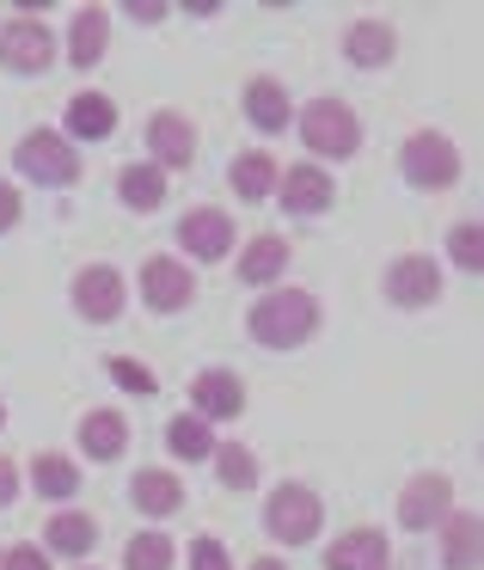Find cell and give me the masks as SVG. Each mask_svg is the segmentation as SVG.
Listing matches in <instances>:
<instances>
[{
    "label": "cell",
    "mask_w": 484,
    "mask_h": 570,
    "mask_svg": "<svg viewBox=\"0 0 484 570\" xmlns=\"http://www.w3.org/2000/svg\"><path fill=\"white\" fill-rule=\"evenodd\" d=\"M246 332L264 350H300L319 332V295H307V288H270L264 301H251Z\"/></svg>",
    "instance_id": "cell-1"
},
{
    "label": "cell",
    "mask_w": 484,
    "mask_h": 570,
    "mask_svg": "<svg viewBox=\"0 0 484 570\" xmlns=\"http://www.w3.org/2000/svg\"><path fill=\"white\" fill-rule=\"evenodd\" d=\"M319 528H325V503H319L313 484L288 479L264 497V533H270L276 546H307V540H319Z\"/></svg>",
    "instance_id": "cell-2"
},
{
    "label": "cell",
    "mask_w": 484,
    "mask_h": 570,
    "mask_svg": "<svg viewBox=\"0 0 484 570\" xmlns=\"http://www.w3.org/2000/svg\"><path fill=\"white\" fill-rule=\"evenodd\" d=\"M295 129H300V141H307L319 160H349V154L362 148V117L349 111L344 99H313V105H300Z\"/></svg>",
    "instance_id": "cell-3"
},
{
    "label": "cell",
    "mask_w": 484,
    "mask_h": 570,
    "mask_svg": "<svg viewBox=\"0 0 484 570\" xmlns=\"http://www.w3.org/2000/svg\"><path fill=\"white\" fill-rule=\"evenodd\" d=\"M13 173H26L31 185H43V190H68V185H80V154H75V141L56 136V129H31L13 148Z\"/></svg>",
    "instance_id": "cell-4"
},
{
    "label": "cell",
    "mask_w": 484,
    "mask_h": 570,
    "mask_svg": "<svg viewBox=\"0 0 484 570\" xmlns=\"http://www.w3.org/2000/svg\"><path fill=\"white\" fill-rule=\"evenodd\" d=\"M398 173H405V185H417V190H447V185H460V148L442 136V129H417V136H405Z\"/></svg>",
    "instance_id": "cell-5"
},
{
    "label": "cell",
    "mask_w": 484,
    "mask_h": 570,
    "mask_svg": "<svg viewBox=\"0 0 484 570\" xmlns=\"http://www.w3.org/2000/svg\"><path fill=\"white\" fill-rule=\"evenodd\" d=\"M0 62L13 75H43L56 62V26H43L38 13H13L0 26Z\"/></svg>",
    "instance_id": "cell-6"
},
{
    "label": "cell",
    "mask_w": 484,
    "mask_h": 570,
    "mask_svg": "<svg viewBox=\"0 0 484 570\" xmlns=\"http://www.w3.org/2000/svg\"><path fill=\"white\" fill-rule=\"evenodd\" d=\"M141 301H148L154 313H185L190 301H197V271H190L185 258H172V252H154V258L141 264Z\"/></svg>",
    "instance_id": "cell-7"
},
{
    "label": "cell",
    "mask_w": 484,
    "mask_h": 570,
    "mask_svg": "<svg viewBox=\"0 0 484 570\" xmlns=\"http://www.w3.org/2000/svg\"><path fill=\"white\" fill-rule=\"evenodd\" d=\"M386 301L393 307H435L442 301V264L429 252H405V258L386 264Z\"/></svg>",
    "instance_id": "cell-8"
},
{
    "label": "cell",
    "mask_w": 484,
    "mask_h": 570,
    "mask_svg": "<svg viewBox=\"0 0 484 570\" xmlns=\"http://www.w3.org/2000/svg\"><path fill=\"white\" fill-rule=\"evenodd\" d=\"M447 509H454V479H447V472H411L405 491H398V521H405L411 533L442 528Z\"/></svg>",
    "instance_id": "cell-9"
},
{
    "label": "cell",
    "mask_w": 484,
    "mask_h": 570,
    "mask_svg": "<svg viewBox=\"0 0 484 570\" xmlns=\"http://www.w3.org/2000/svg\"><path fill=\"white\" fill-rule=\"evenodd\" d=\"M276 203H283V215L307 222V215H325L337 203V185H332V173H325L319 160H300V166H288V173L276 178Z\"/></svg>",
    "instance_id": "cell-10"
},
{
    "label": "cell",
    "mask_w": 484,
    "mask_h": 570,
    "mask_svg": "<svg viewBox=\"0 0 484 570\" xmlns=\"http://www.w3.org/2000/svg\"><path fill=\"white\" fill-rule=\"evenodd\" d=\"M124 307H129L124 276H117L111 264H80V276H75V313L80 320L111 325V320H124Z\"/></svg>",
    "instance_id": "cell-11"
},
{
    "label": "cell",
    "mask_w": 484,
    "mask_h": 570,
    "mask_svg": "<svg viewBox=\"0 0 484 570\" xmlns=\"http://www.w3.org/2000/svg\"><path fill=\"white\" fill-rule=\"evenodd\" d=\"M178 252H185V264L190 258H203V264L227 258V252H234V215L209 209V203L185 209V222H178Z\"/></svg>",
    "instance_id": "cell-12"
},
{
    "label": "cell",
    "mask_w": 484,
    "mask_h": 570,
    "mask_svg": "<svg viewBox=\"0 0 484 570\" xmlns=\"http://www.w3.org/2000/svg\"><path fill=\"white\" fill-rule=\"evenodd\" d=\"M148 154L160 173H185L197 160V124L185 111H154L148 117Z\"/></svg>",
    "instance_id": "cell-13"
},
{
    "label": "cell",
    "mask_w": 484,
    "mask_h": 570,
    "mask_svg": "<svg viewBox=\"0 0 484 570\" xmlns=\"http://www.w3.org/2000/svg\"><path fill=\"white\" fill-rule=\"evenodd\" d=\"M190 411H197L203 423H227L246 411V381H239L234 368H203L197 381H190Z\"/></svg>",
    "instance_id": "cell-14"
},
{
    "label": "cell",
    "mask_w": 484,
    "mask_h": 570,
    "mask_svg": "<svg viewBox=\"0 0 484 570\" xmlns=\"http://www.w3.org/2000/svg\"><path fill=\"white\" fill-rule=\"evenodd\" d=\"M92 546H99V515H87V509H56V515H43V552L87 558Z\"/></svg>",
    "instance_id": "cell-15"
},
{
    "label": "cell",
    "mask_w": 484,
    "mask_h": 570,
    "mask_svg": "<svg viewBox=\"0 0 484 570\" xmlns=\"http://www.w3.org/2000/svg\"><path fill=\"white\" fill-rule=\"evenodd\" d=\"M478 552H484L478 509H447L442 515V564L447 570H478Z\"/></svg>",
    "instance_id": "cell-16"
},
{
    "label": "cell",
    "mask_w": 484,
    "mask_h": 570,
    "mask_svg": "<svg viewBox=\"0 0 484 570\" xmlns=\"http://www.w3.org/2000/svg\"><path fill=\"white\" fill-rule=\"evenodd\" d=\"M129 503H136L141 515L166 521V515H178V509H185V484H178L166 466H141L136 479H129Z\"/></svg>",
    "instance_id": "cell-17"
},
{
    "label": "cell",
    "mask_w": 484,
    "mask_h": 570,
    "mask_svg": "<svg viewBox=\"0 0 484 570\" xmlns=\"http://www.w3.org/2000/svg\"><path fill=\"white\" fill-rule=\"evenodd\" d=\"M62 124H68V141H111L117 136V105L105 99V92H75Z\"/></svg>",
    "instance_id": "cell-18"
},
{
    "label": "cell",
    "mask_w": 484,
    "mask_h": 570,
    "mask_svg": "<svg viewBox=\"0 0 484 570\" xmlns=\"http://www.w3.org/2000/svg\"><path fill=\"white\" fill-rule=\"evenodd\" d=\"M246 117L264 129V136H276V129H295V99H288V87L276 75H258L246 87Z\"/></svg>",
    "instance_id": "cell-19"
},
{
    "label": "cell",
    "mask_w": 484,
    "mask_h": 570,
    "mask_svg": "<svg viewBox=\"0 0 484 570\" xmlns=\"http://www.w3.org/2000/svg\"><path fill=\"white\" fill-rule=\"evenodd\" d=\"M325 570H386V533L381 528H349L344 540L325 546Z\"/></svg>",
    "instance_id": "cell-20"
},
{
    "label": "cell",
    "mask_w": 484,
    "mask_h": 570,
    "mask_svg": "<svg viewBox=\"0 0 484 570\" xmlns=\"http://www.w3.org/2000/svg\"><path fill=\"white\" fill-rule=\"evenodd\" d=\"M344 56L356 68H386L398 56V31L386 26V19H356V26L344 31Z\"/></svg>",
    "instance_id": "cell-21"
},
{
    "label": "cell",
    "mask_w": 484,
    "mask_h": 570,
    "mask_svg": "<svg viewBox=\"0 0 484 570\" xmlns=\"http://www.w3.org/2000/svg\"><path fill=\"white\" fill-rule=\"evenodd\" d=\"M105 43H111V13H105V7H80L75 26H68V62H75V68H99Z\"/></svg>",
    "instance_id": "cell-22"
},
{
    "label": "cell",
    "mask_w": 484,
    "mask_h": 570,
    "mask_svg": "<svg viewBox=\"0 0 484 570\" xmlns=\"http://www.w3.org/2000/svg\"><path fill=\"white\" fill-rule=\"evenodd\" d=\"M283 271H288V239L283 234H258L251 246H239V283L270 288Z\"/></svg>",
    "instance_id": "cell-23"
},
{
    "label": "cell",
    "mask_w": 484,
    "mask_h": 570,
    "mask_svg": "<svg viewBox=\"0 0 484 570\" xmlns=\"http://www.w3.org/2000/svg\"><path fill=\"white\" fill-rule=\"evenodd\" d=\"M117 197H124V209L136 215H154L166 203V173L154 160H136V166H117Z\"/></svg>",
    "instance_id": "cell-24"
},
{
    "label": "cell",
    "mask_w": 484,
    "mask_h": 570,
    "mask_svg": "<svg viewBox=\"0 0 484 570\" xmlns=\"http://www.w3.org/2000/svg\"><path fill=\"white\" fill-rule=\"evenodd\" d=\"M276 178H283L276 154H239V160L227 166V185H234V197H239V203H264V197H276Z\"/></svg>",
    "instance_id": "cell-25"
},
{
    "label": "cell",
    "mask_w": 484,
    "mask_h": 570,
    "mask_svg": "<svg viewBox=\"0 0 484 570\" xmlns=\"http://www.w3.org/2000/svg\"><path fill=\"white\" fill-rule=\"evenodd\" d=\"M129 448V423L117 411H87L80 417V454L87 460H124Z\"/></svg>",
    "instance_id": "cell-26"
},
{
    "label": "cell",
    "mask_w": 484,
    "mask_h": 570,
    "mask_svg": "<svg viewBox=\"0 0 484 570\" xmlns=\"http://www.w3.org/2000/svg\"><path fill=\"white\" fill-rule=\"evenodd\" d=\"M31 491H38L43 503H68V497L80 491V466L68 454H38L31 460Z\"/></svg>",
    "instance_id": "cell-27"
},
{
    "label": "cell",
    "mask_w": 484,
    "mask_h": 570,
    "mask_svg": "<svg viewBox=\"0 0 484 570\" xmlns=\"http://www.w3.org/2000/svg\"><path fill=\"white\" fill-rule=\"evenodd\" d=\"M166 448H172V460H190V466H203V460L215 454V423H203L197 411H185V417L166 423Z\"/></svg>",
    "instance_id": "cell-28"
},
{
    "label": "cell",
    "mask_w": 484,
    "mask_h": 570,
    "mask_svg": "<svg viewBox=\"0 0 484 570\" xmlns=\"http://www.w3.org/2000/svg\"><path fill=\"white\" fill-rule=\"evenodd\" d=\"M172 558H178V546L166 528H141L136 540L124 546V570H172Z\"/></svg>",
    "instance_id": "cell-29"
},
{
    "label": "cell",
    "mask_w": 484,
    "mask_h": 570,
    "mask_svg": "<svg viewBox=\"0 0 484 570\" xmlns=\"http://www.w3.org/2000/svg\"><path fill=\"white\" fill-rule=\"evenodd\" d=\"M215 479L227 484V491H251L258 484V454H251L246 442H215Z\"/></svg>",
    "instance_id": "cell-30"
},
{
    "label": "cell",
    "mask_w": 484,
    "mask_h": 570,
    "mask_svg": "<svg viewBox=\"0 0 484 570\" xmlns=\"http://www.w3.org/2000/svg\"><path fill=\"white\" fill-rule=\"evenodd\" d=\"M447 258H454V271H484V234L478 222H454L447 227Z\"/></svg>",
    "instance_id": "cell-31"
},
{
    "label": "cell",
    "mask_w": 484,
    "mask_h": 570,
    "mask_svg": "<svg viewBox=\"0 0 484 570\" xmlns=\"http://www.w3.org/2000/svg\"><path fill=\"white\" fill-rule=\"evenodd\" d=\"M105 368H111V381L124 386V393H154V386H160V374H154V368H141L136 356H111Z\"/></svg>",
    "instance_id": "cell-32"
},
{
    "label": "cell",
    "mask_w": 484,
    "mask_h": 570,
    "mask_svg": "<svg viewBox=\"0 0 484 570\" xmlns=\"http://www.w3.org/2000/svg\"><path fill=\"white\" fill-rule=\"evenodd\" d=\"M190 570H234V558H227V546L215 533H197L190 540Z\"/></svg>",
    "instance_id": "cell-33"
},
{
    "label": "cell",
    "mask_w": 484,
    "mask_h": 570,
    "mask_svg": "<svg viewBox=\"0 0 484 570\" xmlns=\"http://www.w3.org/2000/svg\"><path fill=\"white\" fill-rule=\"evenodd\" d=\"M0 570H50V552H43V546H7V552H0Z\"/></svg>",
    "instance_id": "cell-34"
},
{
    "label": "cell",
    "mask_w": 484,
    "mask_h": 570,
    "mask_svg": "<svg viewBox=\"0 0 484 570\" xmlns=\"http://www.w3.org/2000/svg\"><path fill=\"white\" fill-rule=\"evenodd\" d=\"M19 215H26V197H19V185H7V178H0V234H13Z\"/></svg>",
    "instance_id": "cell-35"
},
{
    "label": "cell",
    "mask_w": 484,
    "mask_h": 570,
    "mask_svg": "<svg viewBox=\"0 0 484 570\" xmlns=\"http://www.w3.org/2000/svg\"><path fill=\"white\" fill-rule=\"evenodd\" d=\"M13 497H19V466H13L7 454H0V509L13 503Z\"/></svg>",
    "instance_id": "cell-36"
},
{
    "label": "cell",
    "mask_w": 484,
    "mask_h": 570,
    "mask_svg": "<svg viewBox=\"0 0 484 570\" xmlns=\"http://www.w3.org/2000/svg\"><path fill=\"white\" fill-rule=\"evenodd\" d=\"M124 13L129 19H166V7H160V0H129Z\"/></svg>",
    "instance_id": "cell-37"
},
{
    "label": "cell",
    "mask_w": 484,
    "mask_h": 570,
    "mask_svg": "<svg viewBox=\"0 0 484 570\" xmlns=\"http://www.w3.org/2000/svg\"><path fill=\"white\" fill-rule=\"evenodd\" d=\"M251 570H288L283 558H251Z\"/></svg>",
    "instance_id": "cell-38"
},
{
    "label": "cell",
    "mask_w": 484,
    "mask_h": 570,
    "mask_svg": "<svg viewBox=\"0 0 484 570\" xmlns=\"http://www.w3.org/2000/svg\"><path fill=\"white\" fill-rule=\"evenodd\" d=\"M0 423H7V405H0Z\"/></svg>",
    "instance_id": "cell-39"
}]
</instances>
